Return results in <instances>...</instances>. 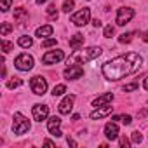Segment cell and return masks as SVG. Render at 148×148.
I'll list each match as a JSON object with an SVG mask.
<instances>
[{
	"label": "cell",
	"mask_w": 148,
	"mask_h": 148,
	"mask_svg": "<svg viewBox=\"0 0 148 148\" xmlns=\"http://www.w3.org/2000/svg\"><path fill=\"white\" fill-rule=\"evenodd\" d=\"M141 64H143V58L138 52H125L103 64V75L108 80H120L138 71Z\"/></svg>",
	"instance_id": "6da1fadb"
},
{
	"label": "cell",
	"mask_w": 148,
	"mask_h": 148,
	"mask_svg": "<svg viewBox=\"0 0 148 148\" xmlns=\"http://www.w3.org/2000/svg\"><path fill=\"white\" fill-rule=\"evenodd\" d=\"M99 54H101V49L99 47H87L84 51H75V52L68 58V64L70 63H87L91 59H96Z\"/></svg>",
	"instance_id": "7a4b0ae2"
},
{
	"label": "cell",
	"mask_w": 148,
	"mask_h": 148,
	"mask_svg": "<svg viewBox=\"0 0 148 148\" xmlns=\"http://www.w3.org/2000/svg\"><path fill=\"white\" fill-rule=\"evenodd\" d=\"M30 120L25 117V115H21V113H14V120H12V131L16 132V134H25V132H28L30 131Z\"/></svg>",
	"instance_id": "3957f363"
},
{
	"label": "cell",
	"mask_w": 148,
	"mask_h": 148,
	"mask_svg": "<svg viewBox=\"0 0 148 148\" xmlns=\"http://www.w3.org/2000/svg\"><path fill=\"white\" fill-rule=\"evenodd\" d=\"M14 66L21 71H28L33 68V58L30 54H19L16 59H14Z\"/></svg>",
	"instance_id": "277c9868"
},
{
	"label": "cell",
	"mask_w": 148,
	"mask_h": 148,
	"mask_svg": "<svg viewBox=\"0 0 148 148\" xmlns=\"http://www.w3.org/2000/svg\"><path fill=\"white\" fill-rule=\"evenodd\" d=\"M89 19H91V9H87V7L80 9L79 12H75V14L71 16V23H73V25H77V26H84V25H87Z\"/></svg>",
	"instance_id": "5b68a950"
},
{
	"label": "cell",
	"mask_w": 148,
	"mask_h": 148,
	"mask_svg": "<svg viewBox=\"0 0 148 148\" xmlns=\"http://www.w3.org/2000/svg\"><path fill=\"white\" fill-rule=\"evenodd\" d=\"M30 87H32V91L37 94V96H42V94H45V91H47V80L44 79V77H33L32 80H30Z\"/></svg>",
	"instance_id": "8992f818"
},
{
	"label": "cell",
	"mask_w": 148,
	"mask_h": 148,
	"mask_svg": "<svg viewBox=\"0 0 148 148\" xmlns=\"http://www.w3.org/2000/svg\"><path fill=\"white\" fill-rule=\"evenodd\" d=\"M132 18H134V9H131V7H120L117 11V25L119 26L127 25Z\"/></svg>",
	"instance_id": "52a82bcc"
},
{
	"label": "cell",
	"mask_w": 148,
	"mask_h": 148,
	"mask_svg": "<svg viewBox=\"0 0 148 148\" xmlns=\"http://www.w3.org/2000/svg\"><path fill=\"white\" fill-rule=\"evenodd\" d=\"M32 112H33V119H35L37 122H42V120H45V119L49 117V106H47V105L37 103V105H33Z\"/></svg>",
	"instance_id": "ba28073f"
},
{
	"label": "cell",
	"mask_w": 148,
	"mask_h": 148,
	"mask_svg": "<svg viewBox=\"0 0 148 148\" xmlns=\"http://www.w3.org/2000/svg\"><path fill=\"white\" fill-rule=\"evenodd\" d=\"M82 75H84V68L79 66V64H70V66L64 70V79H68V80L80 79Z\"/></svg>",
	"instance_id": "9c48e42d"
},
{
	"label": "cell",
	"mask_w": 148,
	"mask_h": 148,
	"mask_svg": "<svg viewBox=\"0 0 148 148\" xmlns=\"http://www.w3.org/2000/svg\"><path fill=\"white\" fill-rule=\"evenodd\" d=\"M64 58V52L63 51H49L42 56V61L45 64H54V63H59L61 59Z\"/></svg>",
	"instance_id": "30bf717a"
},
{
	"label": "cell",
	"mask_w": 148,
	"mask_h": 148,
	"mask_svg": "<svg viewBox=\"0 0 148 148\" xmlns=\"http://www.w3.org/2000/svg\"><path fill=\"white\" fill-rule=\"evenodd\" d=\"M59 127H61V119H59V117H51V119L47 120V129H49V132H51L52 136H56V138L63 136V132L59 131Z\"/></svg>",
	"instance_id": "8fae6325"
},
{
	"label": "cell",
	"mask_w": 148,
	"mask_h": 148,
	"mask_svg": "<svg viewBox=\"0 0 148 148\" xmlns=\"http://www.w3.org/2000/svg\"><path fill=\"white\" fill-rule=\"evenodd\" d=\"M73 103H75V96H73V94L66 96V98L59 103V113H61V115H68V113L71 112V108H73Z\"/></svg>",
	"instance_id": "7c38bea8"
},
{
	"label": "cell",
	"mask_w": 148,
	"mask_h": 148,
	"mask_svg": "<svg viewBox=\"0 0 148 148\" xmlns=\"http://www.w3.org/2000/svg\"><path fill=\"white\" fill-rule=\"evenodd\" d=\"M112 110H113V106L108 103V105H105V106H98L94 112H91V119L92 120H96V119H103V117H106V115H110L112 113Z\"/></svg>",
	"instance_id": "4fadbf2b"
},
{
	"label": "cell",
	"mask_w": 148,
	"mask_h": 148,
	"mask_svg": "<svg viewBox=\"0 0 148 148\" xmlns=\"http://www.w3.org/2000/svg\"><path fill=\"white\" fill-rule=\"evenodd\" d=\"M105 136H106L108 139H112V141L119 138V127H117L115 122H108V124L105 125Z\"/></svg>",
	"instance_id": "5bb4252c"
},
{
	"label": "cell",
	"mask_w": 148,
	"mask_h": 148,
	"mask_svg": "<svg viewBox=\"0 0 148 148\" xmlns=\"http://www.w3.org/2000/svg\"><path fill=\"white\" fill-rule=\"evenodd\" d=\"M112 99H113V94H112V92H106V94L96 98V99L92 101V106H96V108H98V106H105V105L112 103Z\"/></svg>",
	"instance_id": "9a60e30c"
},
{
	"label": "cell",
	"mask_w": 148,
	"mask_h": 148,
	"mask_svg": "<svg viewBox=\"0 0 148 148\" xmlns=\"http://www.w3.org/2000/svg\"><path fill=\"white\" fill-rule=\"evenodd\" d=\"M52 32H54V28H52L51 25H45V26H38L37 32H35V35L42 38V37H49V35H52Z\"/></svg>",
	"instance_id": "2e32d148"
},
{
	"label": "cell",
	"mask_w": 148,
	"mask_h": 148,
	"mask_svg": "<svg viewBox=\"0 0 148 148\" xmlns=\"http://www.w3.org/2000/svg\"><path fill=\"white\" fill-rule=\"evenodd\" d=\"M82 44H84V35H80V33H75L73 37H70V47H73V49H79Z\"/></svg>",
	"instance_id": "e0dca14e"
},
{
	"label": "cell",
	"mask_w": 148,
	"mask_h": 148,
	"mask_svg": "<svg viewBox=\"0 0 148 148\" xmlns=\"http://www.w3.org/2000/svg\"><path fill=\"white\" fill-rule=\"evenodd\" d=\"M14 19L18 23H23L25 19H28V12L23 7H18V9H14Z\"/></svg>",
	"instance_id": "ac0fdd59"
},
{
	"label": "cell",
	"mask_w": 148,
	"mask_h": 148,
	"mask_svg": "<svg viewBox=\"0 0 148 148\" xmlns=\"http://www.w3.org/2000/svg\"><path fill=\"white\" fill-rule=\"evenodd\" d=\"M18 44H19L21 47L28 49V47H32V45H33V38H32V37H28V35H23V37H19Z\"/></svg>",
	"instance_id": "d6986e66"
},
{
	"label": "cell",
	"mask_w": 148,
	"mask_h": 148,
	"mask_svg": "<svg viewBox=\"0 0 148 148\" xmlns=\"http://www.w3.org/2000/svg\"><path fill=\"white\" fill-rule=\"evenodd\" d=\"M64 92H66V86H64V84L54 86V89H52V96H61V94H64Z\"/></svg>",
	"instance_id": "ffe728a7"
},
{
	"label": "cell",
	"mask_w": 148,
	"mask_h": 148,
	"mask_svg": "<svg viewBox=\"0 0 148 148\" xmlns=\"http://www.w3.org/2000/svg\"><path fill=\"white\" fill-rule=\"evenodd\" d=\"M11 32H12V25H11V23H2V28H0V35L5 37V35L11 33Z\"/></svg>",
	"instance_id": "44dd1931"
},
{
	"label": "cell",
	"mask_w": 148,
	"mask_h": 148,
	"mask_svg": "<svg viewBox=\"0 0 148 148\" xmlns=\"http://www.w3.org/2000/svg\"><path fill=\"white\" fill-rule=\"evenodd\" d=\"M132 40V33H122L120 37H119V42L120 44H129Z\"/></svg>",
	"instance_id": "7402d4cb"
},
{
	"label": "cell",
	"mask_w": 148,
	"mask_h": 148,
	"mask_svg": "<svg viewBox=\"0 0 148 148\" xmlns=\"http://www.w3.org/2000/svg\"><path fill=\"white\" fill-rule=\"evenodd\" d=\"M19 86H23V80H21V79H16V80H9V82H7V87H9V89H16V87H19Z\"/></svg>",
	"instance_id": "603a6c76"
},
{
	"label": "cell",
	"mask_w": 148,
	"mask_h": 148,
	"mask_svg": "<svg viewBox=\"0 0 148 148\" xmlns=\"http://www.w3.org/2000/svg\"><path fill=\"white\" fill-rule=\"evenodd\" d=\"M73 5H75V2L73 0H64V4H63V11L64 12H70L73 9Z\"/></svg>",
	"instance_id": "cb8c5ba5"
},
{
	"label": "cell",
	"mask_w": 148,
	"mask_h": 148,
	"mask_svg": "<svg viewBox=\"0 0 148 148\" xmlns=\"http://www.w3.org/2000/svg\"><path fill=\"white\" fill-rule=\"evenodd\" d=\"M12 47H14V45H12L11 42H7V40H4V42H2V51H4V54L11 52V51H12Z\"/></svg>",
	"instance_id": "d4e9b609"
},
{
	"label": "cell",
	"mask_w": 148,
	"mask_h": 148,
	"mask_svg": "<svg viewBox=\"0 0 148 148\" xmlns=\"http://www.w3.org/2000/svg\"><path fill=\"white\" fill-rule=\"evenodd\" d=\"M56 44H58V40H56V38H47V40H44V42H42V47H45V49H47V47H52V45H56Z\"/></svg>",
	"instance_id": "484cf974"
},
{
	"label": "cell",
	"mask_w": 148,
	"mask_h": 148,
	"mask_svg": "<svg viewBox=\"0 0 148 148\" xmlns=\"http://www.w3.org/2000/svg\"><path fill=\"white\" fill-rule=\"evenodd\" d=\"M131 138H132V143H141V141H143V136H141L139 131H134Z\"/></svg>",
	"instance_id": "4316f807"
},
{
	"label": "cell",
	"mask_w": 148,
	"mask_h": 148,
	"mask_svg": "<svg viewBox=\"0 0 148 148\" xmlns=\"http://www.w3.org/2000/svg\"><path fill=\"white\" fill-rule=\"evenodd\" d=\"M113 32H115V30H113V26H112V25H108V26L105 28V33H103V37H105V38H110V37L113 35Z\"/></svg>",
	"instance_id": "83f0119b"
},
{
	"label": "cell",
	"mask_w": 148,
	"mask_h": 148,
	"mask_svg": "<svg viewBox=\"0 0 148 148\" xmlns=\"http://www.w3.org/2000/svg\"><path fill=\"white\" fill-rule=\"evenodd\" d=\"M0 2H2V11H4V12H7V11L11 9L12 0H0Z\"/></svg>",
	"instance_id": "f1b7e54d"
},
{
	"label": "cell",
	"mask_w": 148,
	"mask_h": 148,
	"mask_svg": "<svg viewBox=\"0 0 148 148\" xmlns=\"http://www.w3.org/2000/svg\"><path fill=\"white\" fill-rule=\"evenodd\" d=\"M136 89H138V84H136V82L124 86V92H131V91H136Z\"/></svg>",
	"instance_id": "f546056e"
},
{
	"label": "cell",
	"mask_w": 148,
	"mask_h": 148,
	"mask_svg": "<svg viewBox=\"0 0 148 148\" xmlns=\"http://www.w3.org/2000/svg\"><path fill=\"white\" fill-rule=\"evenodd\" d=\"M47 14H49V16H56V18H58V11H56V5H54V4H51V5L47 7Z\"/></svg>",
	"instance_id": "4dcf8cb0"
},
{
	"label": "cell",
	"mask_w": 148,
	"mask_h": 148,
	"mask_svg": "<svg viewBox=\"0 0 148 148\" xmlns=\"http://www.w3.org/2000/svg\"><path fill=\"white\" fill-rule=\"evenodd\" d=\"M120 120H122V124H124V125H129V124L132 122V117H131V115H124Z\"/></svg>",
	"instance_id": "1f68e13d"
},
{
	"label": "cell",
	"mask_w": 148,
	"mask_h": 148,
	"mask_svg": "<svg viewBox=\"0 0 148 148\" xmlns=\"http://www.w3.org/2000/svg\"><path fill=\"white\" fill-rule=\"evenodd\" d=\"M120 146H129V139H127L125 136L120 138Z\"/></svg>",
	"instance_id": "d6a6232c"
},
{
	"label": "cell",
	"mask_w": 148,
	"mask_h": 148,
	"mask_svg": "<svg viewBox=\"0 0 148 148\" xmlns=\"http://www.w3.org/2000/svg\"><path fill=\"white\" fill-rule=\"evenodd\" d=\"M92 25H94V26H96V28H99V26H101V21H99V19H98V18H96V19H94V21H92Z\"/></svg>",
	"instance_id": "836d02e7"
},
{
	"label": "cell",
	"mask_w": 148,
	"mask_h": 148,
	"mask_svg": "<svg viewBox=\"0 0 148 148\" xmlns=\"http://www.w3.org/2000/svg\"><path fill=\"white\" fill-rule=\"evenodd\" d=\"M66 141H68V145H71V146H77V143H75V141H73V139H71L70 136H68V139H66Z\"/></svg>",
	"instance_id": "e575fe53"
},
{
	"label": "cell",
	"mask_w": 148,
	"mask_h": 148,
	"mask_svg": "<svg viewBox=\"0 0 148 148\" xmlns=\"http://www.w3.org/2000/svg\"><path fill=\"white\" fill-rule=\"evenodd\" d=\"M44 145H45V146H54V143H52V141H49V139H45V141H44Z\"/></svg>",
	"instance_id": "d590c367"
},
{
	"label": "cell",
	"mask_w": 148,
	"mask_h": 148,
	"mask_svg": "<svg viewBox=\"0 0 148 148\" xmlns=\"http://www.w3.org/2000/svg\"><path fill=\"white\" fill-rule=\"evenodd\" d=\"M143 87H145V89L148 91V79H145V82H143Z\"/></svg>",
	"instance_id": "8d00e7d4"
},
{
	"label": "cell",
	"mask_w": 148,
	"mask_h": 148,
	"mask_svg": "<svg viewBox=\"0 0 148 148\" xmlns=\"http://www.w3.org/2000/svg\"><path fill=\"white\" fill-rule=\"evenodd\" d=\"M143 40H145V42H148V32H145V35H143Z\"/></svg>",
	"instance_id": "74e56055"
},
{
	"label": "cell",
	"mask_w": 148,
	"mask_h": 148,
	"mask_svg": "<svg viewBox=\"0 0 148 148\" xmlns=\"http://www.w3.org/2000/svg\"><path fill=\"white\" fill-rule=\"evenodd\" d=\"M45 2H47V0H37V4H38V5H42V4H45Z\"/></svg>",
	"instance_id": "f35d334b"
}]
</instances>
